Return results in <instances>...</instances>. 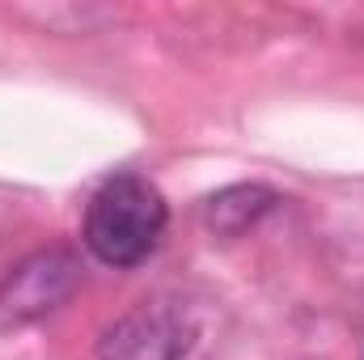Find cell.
Here are the masks:
<instances>
[{
  "instance_id": "obj_3",
  "label": "cell",
  "mask_w": 364,
  "mask_h": 360,
  "mask_svg": "<svg viewBox=\"0 0 364 360\" xmlns=\"http://www.w3.org/2000/svg\"><path fill=\"white\" fill-rule=\"evenodd\" d=\"M85 280V263L73 246H43L0 275V318L38 322L55 314Z\"/></svg>"
},
{
  "instance_id": "obj_2",
  "label": "cell",
  "mask_w": 364,
  "mask_h": 360,
  "mask_svg": "<svg viewBox=\"0 0 364 360\" xmlns=\"http://www.w3.org/2000/svg\"><path fill=\"white\" fill-rule=\"evenodd\" d=\"M195 335V314L182 301L153 297L119 314L97 335V360H186Z\"/></svg>"
},
{
  "instance_id": "obj_1",
  "label": "cell",
  "mask_w": 364,
  "mask_h": 360,
  "mask_svg": "<svg viewBox=\"0 0 364 360\" xmlns=\"http://www.w3.org/2000/svg\"><path fill=\"white\" fill-rule=\"evenodd\" d=\"M170 225V208L161 191L140 174H114L93 191L85 208V246L106 268L144 263Z\"/></svg>"
},
{
  "instance_id": "obj_4",
  "label": "cell",
  "mask_w": 364,
  "mask_h": 360,
  "mask_svg": "<svg viewBox=\"0 0 364 360\" xmlns=\"http://www.w3.org/2000/svg\"><path fill=\"white\" fill-rule=\"evenodd\" d=\"M275 203H279V195L272 186H263V182H233V186H225V191L203 199V221H208V229L216 238H242L246 229H255L272 212Z\"/></svg>"
}]
</instances>
